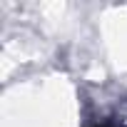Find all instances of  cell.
I'll use <instances>...</instances> for the list:
<instances>
[{
  "mask_svg": "<svg viewBox=\"0 0 127 127\" xmlns=\"http://www.w3.org/2000/svg\"><path fill=\"white\" fill-rule=\"evenodd\" d=\"M95 127H120V122H117L115 117H107V120H102V122H97Z\"/></svg>",
  "mask_w": 127,
  "mask_h": 127,
  "instance_id": "cell-1",
  "label": "cell"
}]
</instances>
